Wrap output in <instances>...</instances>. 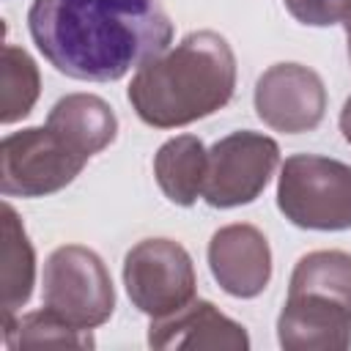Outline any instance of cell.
<instances>
[{"label": "cell", "mask_w": 351, "mask_h": 351, "mask_svg": "<svg viewBox=\"0 0 351 351\" xmlns=\"http://www.w3.org/2000/svg\"><path fill=\"white\" fill-rule=\"evenodd\" d=\"M27 27L60 74L85 82H115L173 38L159 0H33Z\"/></svg>", "instance_id": "obj_1"}, {"label": "cell", "mask_w": 351, "mask_h": 351, "mask_svg": "<svg viewBox=\"0 0 351 351\" xmlns=\"http://www.w3.org/2000/svg\"><path fill=\"white\" fill-rule=\"evenodd\" d=\"M236 88V55L214 30H195L137 66L129 101L140 121L176 129L225 107Z\"/></svg>", "instance_id": "obj_2"}, {"label": "cell", "mask_w": 351, "mask_h": 351, "mask_svg": "<svg viewBox=\"0 0 351 351\" xmlns=\"http://www.w3.org/2000/svg\"><path fill=\"white\" fill-rule=\"evenodd\" d=\"M277 206L299 228H351V167L315 154L288 156L280 170Z\"/></svg>", "instance_id": "obj_3"}, {"label": "cell", "mask_w": 351, "mask_h": 351, "mask_svg": "<svg viewBox=\"0 0 351 351\" xmlns=\"http://www.w3.org/2000/svg\"><path fill=\"white\" fill-rule=\"evenodd\" d=\"M112 280L93 250L66 244L47 258L44 310L77 329H93L112 315Z\"/></svg>", "instance_id": "obj_4"}, {"label": "cell", "mask_w": 351, "mask_h": 351, "mask_svg": "<svg viewBox=\"0 0 351 351\" xmlns=\"http://www.w3.org/2000/svg\"><path fill=\"white\" fill-rule=\"evenodd\" d=\"M85 162L49 126H30L8 134L0 145V189L3 195L44 197L71 184Z\"/></svg>", "instance_id": "obj_5"}, {"label": "cell", "mask_w": 351, "mask_h": 351, "mask_svg": "<svg viewBox=\"0 0 351 351\" xmlns=\"http://www.w3.org/2000/svg\"><path fill=\"white\" fill-rule=\"evenodd\" d=\"M123 285L132 304L151 315H167L195 299V269L189 252L170 239H145L126 252Z\"/></svg>", "instance_id": "obj_6"}, {"label": "cell", "mask_w": 351, "mask_h": 351, "mask_svg": "<svg viewBox=\"0 0 351 351\" xmlns=\"http://www.w3.org/2000/svg\"><path fill=\"white\" fill-rule=\"evenodd\" d=\"M280 162V148L258 132H233L208 148L203 197L214 208L252 203L269 184Z\"/></svg>", "instance_id": "obj_7"}, {"label": "cell", "mask_w": 351, "mask_h": 351, "mask_svg": "<svg viewBox=\"0 0 351 351\" xmlns=\"http://www.w3.org/2000/svg\"><path fill=\"white\" fill-rule=\"evenodd\" d=\"M255 110L274 132H310L324 118L326 90L313 69L299 63H274L255 85Z\"/></svg>", "instance_id": "obj_8"}, {"label": "cell", "mask_w": 351, "mask_h": 351, "mask_svg": "<svg viewBox=\"0 0 351 351\" xmlns=\"http://www.w3.org/2000/svg\"><path fill=\"white\" fill-rule=\"evenodd\" d=\"M277 337L288 351H343L351 346V304L313 291H288Z\"/></svg>", "instance_id": "obj_9"}, {"label": "cell", "mask_w": 351, "mask_h": 351, "mask_svg": "<svg viewBox=\"0 0 351 351\" xmlns=\"http://www.w3.org/2000/svg\"><path fill=\"white\" fill-rule=\"evenodd\" d=\"M208 266L222 291L239 299H252L271 280V250L258 228L225 225L211 236Z\"/></svg>", "instance_id": "obj_10"}, {"label": "cell", "mask_w": 351, "mask_h": 351, "mask_svg": "<svg viewBox=\"0 0 351 351\" xmlns=\"http://www.w3.org/2000/svg\"><path fill=\"white\" fill-rule=\"evenodd\" d=\"M148 346L167 351V348H228L244 351L250 337L241 324L222 315L211 302L192 299L189 304L178 307L176 313L151 318L148 326Z\"/></svg>", "instance_id": "obj_11"}, {"label": "cell", "mask_w": 351, "mask_h": 351, "mask_svg": "<svg viewBox=\"0 0 351 351\" xmlns=\"http://www.w3.org/2000/svg\"><path fill=\"white\" fill-rule=\"evenodd\" d=\"M47 126L85 159L104 151L115 140V132H118L112 107L104 99L90 96V93L63 96L49 110Z\"/></svg>", "instance_id": "obj_12"}, {"label": "cell", "mask_w": 351, "mask_h": 351, "mask_svg": "<svg viewBox=\"0 0 351 351\" xmlns=\"http://www.w3.org/2000/svg\"><path fill=\"white\" fill-rule=\"evenodd\" d=\"M208 151L192 134H181L167 140L154 156V176L159 189L170 203L192 206L203 197Z\"/></svg>", "instance_id": "obj_13"}, {"label": "cell", "mask_w": 351, "mask_h": 351, "mask_svg": "<svg viewBox=\"0 0 351 351\" xmlns=\"http://www.w3.org/2000/svg\"><path fill=\"white\" fill-rule=\"evenodd\" d=\"M3 321L14 318L16 310L30 299L33 280H36V255L33 244L27 241L25 225L19 222L16 211L3 203Z\"/></svg>", "instance_id": "obj_14"}, {"label": "cell", "mask_w": 351, "mask_h": 351, "mask_svg": "<svg viewBox=\"0 0 351 351\" xmlns=\"http://www.w3.org/2000/svg\"><path fill=\"white\" fill-rule=\"evenodd\" d=\"M3 343L8 351L27 348H93L90 329H77L49 310L3 321Z\"/></svg>", "instance_id": "obj_15"}, {"label": "cell", "mask_w": 351, "mask_h": 351, "mask_svg": "<svg viewBox=\"0 0 351 351\" xmlns=\"http://www.w3.org/2000/svg\"><path fill=\"white\" fill-rule=\"evenodd\" d=\"M38 69L33 58L14 47L3 44V60H0V121L14 123L25 118L36 99H38Z\"/></svg>", "instance_id": "obj_16"}, {"label": "cell", "mask_w": 351, "mask_h": 351, "mask_svg": "<svg viewBox=\"0 0 351 351\" xmlns=\"http://www.w3.org/2000/svg\"><path fill=\"white\" fill-rule=\"evenodd\" d=\"M288 291H313L351 304V255L340 250H315L299 258Z\"/></svg>", "instance_id": "obj_17"}, {"label": "cell", "mask_w": 351, "mask_h": 351, "mask_svg": "<svg viewBox=\"0 0 351 351\" xmlns=\"http://www.w3.org/2000/svg\"><path fill=\"white\" fill-rule=\"evenodd\" d=\"M293 19L313 27L337 25L351 14V0H285Z\"/></svg>", "instance_id": "obj_18"}, {"label": "cell", "mask_w": 351, "mask_h": 351, "mask_svg": "<svg viewBox=\"0 0 351 351\" xmlns=\"http://www.w3.org/2000/svg\"><path fill=\"white\" fill-rule=\"evenodd\" d=\"M340 132H343L346 143H351V96H348V101L343 104V112H340Z\"/></svg>", "instance_id": "obj_19"}, {"label": "cell", "mask_w": 351, "mask_h": 351, "mask_svg": "<svg viewBox=\"0 0 351 351\" xmlns=\"http://www.w3.org/2000/svg\"><path fill=\"white\" fill-rule=\"evenodd\" d=\"M343 25H346V36H348V58H351V14L343 19Z\"/></svg>", "instance_id": "obj_20"}]
</instances>
